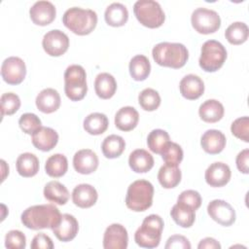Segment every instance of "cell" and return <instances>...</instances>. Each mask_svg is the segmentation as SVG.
Returning a JSON list of instances; mask_svg holds the SVG:
<instances>
[{"label": "cell", "instance_id": "obj_15", "mask_svg": "<svg viewBox=\"0 0 249 249\" xmlns=\"http://www.w3.org/2000/svg\"><path fill=\"white\" fill-rule=\"evenodd\" d=\"M231 171L228 164L216 161L211 163L205 170V181L211 187H223L227 185L231 179Z\"/></svg>", "mask_w": 249, "mask_h": 249}, {"label": "cell", "instance_id": "obj_13", "mask_svg": "<svg viewBox=\"0 0 249 249\" xmlns=\"http://www.w3.org/2000/svg\"><path fill=\"white\" fill-rule=\"evenodd\" d=\"M128 243L126 229L121 224H112L105 230L103 247L105 249H125Z\"/></svg>", "mask_w": 249, "mask_h": 249}, {"label": "cell", "instance_id": "obj_2", "mask_svg": "<svg viewBox=\"0 0 249 249\" xmlns=\"http://www.w3.org/2000/svg\"><path fill=\"white\" fill-rule=\"evenodd\" d=\"M152 54L159 65L174 69L183 67L189 58V52L181 43H159L153 48Z\"/></svg>", "mask_w": 249, "mask_h": 249}, {"label": "cell", "instance_id": "obj_36", "mask_svg": "<svg viewBox=\"0 0 249 249\" xmlns=\"http://www.w3.org/2000/svg\"><path fill=\"white\" fill-rule=\"evenodd\" d=\"M249 36V29L246 23L235 21L228 26L225 31V37L231 45L243 44Z\"/></svg>", "mask_w": 249, "mask_h": 249}, {"label": "cell", "instance_id": "obj_42", "mask_svg": "<svg viewBox=\"0 0 249 249\" xmlns=\"http://www.w3.org/2000/svg\"><path fill=\"white\" fill-rule=\"evenodd\" d=\"M231 131L238 139L249 142V118L244 116L234 120L231 125Z\"/></svg>", "mask_w": 249, "mask_h": 249}, {"label": "cell", "instance_id": "obj_45", "mask_svg": "<svg viewBox=\"0 0 249 249\" xmlns=\"http://www.w3.org/2000/svg\"><path fill=\"white\" fill-rule=\"evenodd\" d=\"M164 247L165 249H191V243L187 237L174 234L167 239Z\"/></svg>", "mask_w": 249, "mask_h": 249}, {"label": "cell", "instance_id": "obj_20", "mask_svg": "<svg viewBox=\"0 0 249 249\" xmlns=\"http://www.w3.org/2000/svg\"><path fill=\"white\" fill-rule=\"evenodd\" d=\"M35 102L39 111L45 114H51L59 108L61 99L56 89L47 88L38 93Z\"/></svg>", "mask_w": 249, "mask_h": 249}, {"label": "cell", "instance_id": "obj_10", "mask_svg": "<svg viewBox=\"0 0 249 249\" xmlns=\"http://www.w3.org/2000/svg\"><path fill=\"white\" fill-rule=\"evenodd\" d=\"M26 75V66L24 61L18 56H10L6 58L1 65V76L9 85L20 84Z\"/></svg>", "mask_w": 249, "mask_h": 249}, {"label": "cell", "instance_id": "obj_40", "mask_svg": "<svg viewBox=\"0 0 249 249\" xmlns=\"http://www.w3.org/2000/svg\"><path fill=\"white\" fill-rule=\"evenodd\" d=\"M0 103L2 117L5 115L10 116L15 114L20 107V99L18 95L14 92L3 93L0 98Z\"/></svg>", "mask_w": 249, "mask_h": 249}, {"label": "cell", "instance_id": "obj_32", "mask_svg": "<svg viewBox=\"0 0 249 249\" xmlns=\"http://www.w3.org/2000/svg\"><path fill=\"white\" fill-rule=\"evenodd\" d=\"M129 74L135 81H144L148 78L151 72V64L147 56L137 54L129 61Z\"/></svg>", "mask_w": 249, "mask_h": 249}, {"label": "cell", "instance_id": "obj_46", "mask_svg": "<svg viewBox=\"0 0 249 249\" xmlns=\"http://www.w3.org/2000/svg\"><path fill=\"white\" fill-rule=\"evenodd\" d=\"M30 247L32 249H53V243L49 235L44 232H39L33 237Z\"/></svg>", "mask_w": 249, "mask_h": 249}, {"label": "cell", "instance_id": "obj_11", "mask_svg": "<svg viewBox=\"0 0 249 249\" xmlns=\"http://www.w3.org/2000/svg\"><path fill=\"white\" fill-rule=\"evenodd\" d=\"M42 46L49 55L60 56L68 50L69 38L61 30L53 29L44 35Z\"/></svg>", "mask_w": 249, "mask_h": 249}, {"label": "cell", "instance_id": "obj_28", "mask_svg": "<svg viewBox=\"0 0 249 249\" xmlns=\"http://www.w3.org/2000/svg\"><path fill=\"white\" fill-rule=\"evenodd\" d=\"M67 188L58 181H50L45 185L44 196L48 200L59 205H64L69 199Z\"/></svg>", "mask_w": 249, "mask_h": 249}, {"label": "cell", "instance_id": "obj_43", "mask_svg": "<svg viewBox=\"0 0 249 249\" xmlns=\"http://www.w3.org/2000/svg\"><path fill=\"white\" fill-rule=\"evenodd\" d=\"M177 202L188 205L194 210H196L201 205V196L197 191L186 190L179 195Z\"/></svg>", "mask_w": 249, "mask_h": 249}, {"label": "cell", "instance_id": "obj_25", "mask_svg": "<svg viewBox=\"0 0 249 249\" xmlns=\"http://www.w3.org/2000/svg\"><path fill=\"white\" fill-rule=\"evenodd\" d=\"M104 18L108 25L120 27L126 23L128 19V11L124 4L114 2L106 8Z\"/></svg>", "mask_w": 249, "mask_h": 249}, {"label": "cell", "instance_id": "obj_6", "mask_svg": "<svg viewBox=\"0 0 249 249\" xmlns=\"http://www.w3.org/2000/svg\"><path fill=\"white\" fill-rule=\"evenodd\" d=\"M64 91L72 101L83 99L88 91L87 74L83 66L70 65L64 72Z\"/></svg>", "mask_w": 249, "mask_h": 249}, {"label": "cell", "instance_id": "obj_12", "mask_svg": "<svg viewBox=\"0 0 249 249\" xmlns=\"http://www.w3.org/2000/svg\"><path fill=\"white\" fill-rule=\"evenodd\" d=\"M207 213L218 224L229 227L231 226L236 218L232 206L223 199H214L207 205Z\"/></svg>", "mask_w": 249, "mask_h": 249}, {"label": "cell", "instance_id": "obj_34", "mask_svg": "<svg viewBox=\"0 0 249 249\" xmlns=\"http://www.w3.org/2000/svg\"><path fill=\"white\" fill-rule=\"evenodd\" d=\"M124 148L125 142L124 138L116 134L107 136L101 144V151L104 157L107 159L119 158L124 151Z\"/></svg>", "mask_w": 249, "mask_h": 249}, {"label": "cell", "instance_id": "obj_30", "mask_svg": "<svg viewBox=\"0 0 249 249\" xmlns=\"http://www.w3.org/2000/svg\"><path fill=\"white\" fill-rule=\"evenodd\" d=\"M84 129L91 135H99L104 133L109 125L108 118L102 113H91L88 115L83 123Z\"/></svg>", "mask_w": 249, "mask_h": 249}, {"label": "cell", "instance_id": "obj_22", "mask_svg": "<svg viewBox=\"0 0 249 249\" xmlns=\"http://www.w3.org/2000/svg\"><path fill=\"white\" fill-rule=\"evenodd\" d=\"M200 145L207 154H219L226 146V136L220 130L208 129L202 134L200 138Z\"/></svg>", "mask_w": 249, "mask_h": 249}, {"label": "cell", "instance_id": "obj_16", "mask_svg": "<svg viewBox=\"0 0 249 249\" xmlns=\"http://www.w3.org/2000/svg\"><path fill=\"white\" fill-rule=\"evenodd\" d=\"M98 157L90 149H82L73 157V166L78 173L90 174L98 167Z\"/></svg>", "mask_w": 249, "mask_h": 249}, {"label": "cell", "instance_id": "obj_3", "mask_svg": "<svg viewBox=\"0 0 249 249\" xmlns=\"http://www.w3.org/2000/svg\"><path fill=\"white\" fill-rule=\"evenodd\" d=\"M62 22L70 31L77 35H88L97 24V15L90 9L72 7L65 11Z\"/></svg>", "mask_w": 249, "mask_h": 249}, {"label": "cell", "instance_id": "obj_48", "mask_svg": "<svg viewBox=\"0 0 249 249\" xmlns=\"http://www.w3.org/2000/svg\"><path fill=\"white\" fill-rule=\"evenodd\" d=\"M197 248L198 249H220L221 244L213 237H205L199 241Z\"/></svg>", "mask_w": 249, "mask_h": 249}, {"label": "cell", "instance_id": "obj_49", "mask_svg": "<svg viewBox=\"0 0 249 249\" xmlns=\"http://www.w3.org/2000/svg\"><path fill=\"white\" fill-rule=\"evenodd\" d=\"M1 165H2V182L5 180L7 174H9V166L6 164L5 160H1Z\"/></svg>", "mask_w": 249, "mask_h": 249}, {"label": "cell", "instance_id": "obj_7", "mask_svg": "<svg viewBox=\"0 0 249 249\" xmlns=\"http://www.w3.org/2000/svg\"><path fill=\"white\" fill-rule=\"evenodd\" d=\"M133 13L137 20L149 28H158L165 19L164 12L159 2L154 0H138L133 5Z\"/></svg>", "mask_w": 249, "mask_h": 249}, {"label": "cell", "instance_id": "obj_1", "mask_svg": "<svg viewBox=\"0 0 249 249\" xmlns=\"http://www.w3.org/2000/svg\"><path fill=\"white\" fill-rule=\"evenodd\" d=\"M61 214L53 204H39L26 208L21 216V223L30 230L53 229L60 221Z\"/></svg>", "mask_w": 249, "mask_h": 249}, {"label": "cell", "instance_id": "obj_23", "mask_svg": "<svg viewBox=\"0 0 249 249\" xmlns=\"http://www.w3.org/2000/svg\"><path fill=\"white\" fill-rule=\"evenodd\" d=\"M128 164L136 173H146L154 166L153 156L144 149H136L130 153Z\"/></svg>", "mask_w": 249, "mask_h": 249}, {"label": "cell", "instance_id": "obj_24", "mask_svg": "<svg viewBox=\"0 0 249 249\" xmlns=\"http://www.w3.org/2000/svg\"><path fill=\"white\" fill-rule=\"evenodd\" d=\"M139 121L137 110L131 106L119 109L115 115V125L122 131H130L136 127Z\"/></svg>", "mask_w": 249, "mask_h": 249}, {"label": "cell", "instance_id": "obj_47", "mask_svg": "<svg viewBox=\"0 0 249 249\" xmlns=\"http://www.w3.org/2000/svg\"><path fill=\"white\" fill-rule=\"evenodd\" d=\"M248 160H249V150L244 149L241 152L238 153L236 156V166L237 169L244 174H247L249 171V166H248Z\"/></svg>", "mask_w": 249, "mask_h": 249}, {"label": "cell", "instance_id": "obj_8", "mask_svg": "<svg viewBox=\"0 0 249 249\" xmlns=\"http://www.w3.org/2000/svg\"><path fill=\"white\" fill-rule=\"evenodd\" d=\"M227 59V50L216 40H207L201 47V53L198 59L199 66L206 72L219 70Z\"/></svg>", "mask_w": 249, "mask_h": 249}, {"label": "cell", "instance_id": "obj_29", "mask_svg": "<svg viewBox=\"0 0 249 249\" xmlns=\"http://www.w3.org/2000/svg\"><path fill=\"white\" fill-rule=\"evenodd\" d=\"M17 171L22 177H33L39 171V160L31 153H23L17 159Z\"/></svg>", "mask_w": 249, "mask_h": 249}, {"label": "cell", "instance_id": "obj_44", "mask_svg": "<svg viewBox=\"0 0 249 249\" xmlns=\"http://www.w3.org/2000/svg\"><path fill=\"white\" fill-rule=\"evenodd\" d=\"M5 246L12 249H24L26 246V237L20 231L12 230L5 236Z\"/></svg>", "mask_w": 249, "mask_h": 249}, {"label": "cell", "instance_id": "obj_4", "mask_svg": "<svg viewBox=\"0 0 249 249\" xmlns=\"http://www.w3.org/2000/svg\"><path fill=\"white\" fill-rule=\"evenodd\" d=\"M154 187L151 182L140 179L132 182L126 192V207L135 212H142L153 204Z\"/></svg>", "mask_w": 249, "mask_h": 249}, {"label": "cell", "instance_id": "obj_31", "mask_svg": "<svg viewBox=\"0 0 249 249\" xmlns=\"http://www.w3.org/2000/svg\"><path fill=\"white\" fill-rule=\"evenodd\" d=\"M196 210L188 205L182 203H176L173 205L170 215L173 221L182 228H190L193 226L196 220Z\"/></svg>", "mask_w": 249, "mask_h": 249}, {"label": "cell", "instance_id": "obj_5", "mask_svg": "<svg viewBox=\"0 0 249 249\" xmlns=\"http://www.w3.org/2000/svg\"><path fill=\"white\" fill-rule=\"evenodd\" d=\"M163 226V221L160 216L157 214L147 216L134 233L136 244L143 248L158 247L160 242Z\"/></svg>", "mask_w": 249, "mask_h": 249}, {"label": "cell", "instance_id": "obj_38", "mask_svg": "<svg viewBox=\"0 0 249 249\" xmlns=\"http://www.w3.org/2000/svg\"><path fill=\"white\" fill-rule=\"evenodd\" d=\"M138 102L145 111H155L160 105V96L154 89L147 88L139 93Z\"/></svg>", "mask_w": 249, "mask_h": 249}, {"label": "cell", "instance_id": "obj_14", "mask_svg": "<svg viewBox=\"0 0 249 249\" xmlns=\"http://www.w3.org/2000/svg\"><path fill=\"white\" fill-rule=\"evenodd\" d=\"M30 18L33 23L45 26L53 21L56 15V10L54 5L50 1H37L35 2L29 10Z\"/></svg>", "mask_w": 249, "mask_h": 249}, {"label": "cell", "instance_id": "obj_26", "mask_svg": "<svg viewBox=\"0 0 249 249\" xmlns=\"http://www.w3.org/2000/svg\"><path fill=\"white\" fill-rule=\"evenodd\" d=\"M94 90L98 97L109 99L117 90V82L111 74L107 72L99 73L94 80Z\"/></svg>", "mask_w": 249, "mask_h": 249}, {"label": "cell", "instance_id": "obj_41", "mask_svg": "<svg viewBox=\"0 0 249 249\" xmlns=\"http://www.w3.org/2000/svg\"><path fill=\"white\" fill-rule=\"evenodd\" d=\"M18 124L24 133L30 135H32L42 126L40 118L33 113L22 114L18 120Z\"/></svg>", "mask_w": 249, "mask_h": 249}, {"label": "cell", "instance_id": "obj_35", "mask_svg": "<svg viewBox=\"0 0 249 249\" xmlns=\"http://www.w3.org/2000/svg\"><path fill=\"white\" fill-rule=\"evenodd\" d=\"M68 169L67 158L62 154H54L48 158L45 170L46 173L53 178H58L63 176Z\"/></svg>", "mask_w": 249, "mask_h": 249}, {"label": "cell", "instance_id": "obj_33", "mask_svg": "<svg viewBox=\"0 0 249 249\" xmlns=\"http://www.w3.org/2000/svg\"><path fill=\"white\" fill-rule=\"evenodd\" d=\"M182 173L178 166L164 164L158 173V180L164 189L175 188L181 181Z\"/></svg>", "mask_w": 249, "mask_h": 249}, {"label": "cell", "instance_id": "obj_27", "mask_svg": "<svg viewBox=\"0 0 249 249\" xmlns=\"http://www.w3.org/2000/svg\"><path fill=\"white\" fill-rule=\"evenodd\" d=\"M225 113L223 104L216 99L205 100L198 109L200 119L205 123H216L220 121Z\"/></svg>", "mask_w": 249, "mask_h": 249}, {"label": "cell", "instance_id": "obj_19", "mask_svg": "<svg viewBox=\"0 0 249 249\" xmlns=\"http://www.w3.org/2000/svg\"><path fill=\"white\" fill-rule=\"evenodd\" d=\"M180 92L183 97L189 100L199 98L204 92L203 81L195 74L186 75L179 84Z\"/></svg>", "mask_w": 249, "mask_h": 249}, {"label": "cell", "instance_id": "obj_9", "mask_svg": "<svg viewBox=\"0 0 249 249\" xmlns=\"http://www.w3.org/2000/svg\"><path fill=\"white\" fill-rule=\"evenodd\" d=\"M194 29L200 34L216 32L221 26V18L217 12L206 8L196 9L191 17Z\"/></svg>", "mask_w": 249, "mask_h": 249}, {"label": "cell", "instance_id": "obj_37", "mask_svg": "<svg viewBox=\"0 0 249 249\" xmlns=\"http://www.w3.org/2000/svg\"><path fill=\"white\" fill-rule=\"evenodd\" d=\"M169 141V134L160 128L153 129L147 137L148 148L155 154H160Z\"/></svg>", "mask_w": 249, "mask_h": 249}, {"label": "cell", "instance_id": "obj_39", "mask_svg": "<svg viewBox=\"0 0 249 249\" xmlns=\"http://www.w3.org/2000/svg\"><path fill=\"white\" fill-rule=\"evenodd\" d=\"M160 155L165 164L178 166L183 160L184 153L179 144L169 141L160 153Z\"/></svg>", "mask_w": 249, "mask_h": 249}, {"label": "cell", "instance_id": "obj_21", "mask_svg": "<svg viewBox=\"0 0 249 249\" xmlns=\"http://www.w3.org/2000/svg\"><path fill=\"white\" fill-rule=\"evenodd\" d=\"M98 194L94 187L89 184H80L72 192V200L75 205L81 208H89L95 204Z\"/></svg>", "mask_w": 249, "mask_h": 249}, {"label": "cell", "instance_id": "obj_17", "mask_svg": "<svg viewBox=\"0 0 249 249\" xmlns=\"http://www.w3.org/2000/svg\"><path fill=\"white\" fill-rule=\"evenodd\" d=\"M79 231L77 219L70 214H62L59 223L53 229V234L62 242H68L74 239Z\"/></svg>", "mask_w": 249, "mask_h": 249}, {"label": "cell", "instance_id": "obj_18", "mask_svg": "<svg viewBox=\"0 0 249 249\" xmlns=\"http://www.w3.org/2000/svg\"><path fill=\"white\" fill-rule=\"evenodd\" d=\"M31 140L35 148L43 152H49L56 146L58 134L52 127L41 126L32 134Z\"/></svg>", "mask_w": 249, "mask_h": 249}]
</instances>
